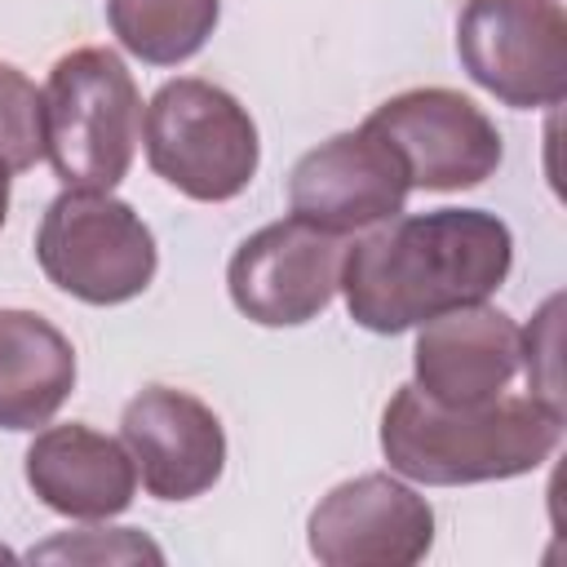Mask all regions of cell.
Returning <instances> with one entry per match:
<instances>
[{"label":"cell","instance_id":"cell-1","mask_svg":"<svg viewBox=\"0 0 567 567\" xmlns=\"http://www.w3.org/2000/svg\"><path fill=\"white\" fill-rule=\"evenodd\" d=\"M514 266V235L487 208H434L368 226L346 244V310L359 328L394 337L443 310L487 301Z\"/></svg>","mask_w":567,"mask_h":567},{"label":"cell","instance_id":"cell-2","mask_svg":"<svg viewBox=\"0 0 567 567\" xmlns=\"http://www.w3.org/2000/svg\"><path fill=\"white\" fill-rule=\"evenodd\" d=\"M563 439V412L536 394H501L470 408L425 399L412 381L381 416V452L394 474L425 487L496 483L540 470Z\"/></svg>","mask_w":567,"mask_h":567},{"label":"cell","instance_id":"cell-3","mask_svg":"<svg viewBox=\"0 0 567 567\" xmlns=\"http://www.w3.org/2000/svg\"><path fill=\"white\" fill-rule=\"evenodd\" d=\"M44 93V155L62 186L111 190L142 142V93L115 49L84 44L53 62Z\"/></svg>","mask_w":567,"mask_h":567},{"label":"cell","instance_id":"cell-4","mask_svg":"<svg viewBox=\"0 0 567 567\" xmlns=\"http://www.w3.org/2000/svg\"><path fill=\"white\" fill-rule=\"evenodd\" d=\"M142 146L155 177L199 204H226L248 190L261 159L257 124L239 97L195 75L155 89L142 115Z\"/></svg>","mask_w":567,"mask_h":567},{"label":"cell","instance_id":"cell-5","mask_svg":"<svg viewBox=\"0 0 567 567\" xmlns=\"http://www.w3.org/2000/svg\"><path fill=\"white\" fill-rule=\"evenodd\" d=\"M35 261L53 288L89 306H124L155 279L151 226L111 190H62L35 230Z\"/></svg>","mask_w":567,"mask_h":567},{"label":"cell","instance_id":"cell-6","mask_svg":"<svg viewBox=\"0 0 567 567\" xmlns=\"http://www.w3.org/2000/svg\"><path fill=\"white\" fill-rule=\"evenodd\" d=\"M456 58L465 75L505 106H558L567 97L563 0H465Z\"/></svg>","mask_w":567,"mask_h":567},{"label":"cell","instance_id":"cell-7","mask_svg":"<svg viewBox=\"0 0 567 567\" xmlns=\"http://www.w3.org/2000/svg\"><path fill=\"white\" fill-rule=\"evenodd\" d=\"M381 133L403 168L412 190H470L501 168V128L478 102L456 89H408L381 102L368 120Z\"/></svg>","mask_w":567,"mask_h":567},{"label":"cell","instance_id":"cell-8","mask_svg":"<svg viewBox=\"0 0 567 567\" xmlns=\"http://www.w3.org/2000/svg\"><path fill=\"white\" fill-rule=\"evenodd\" d=\"M346 239L301 217H284L248 235L230 266L226 288L239 315L261 328H297L328 310L341 279Z\"/></svg>","mask_w":567,"mask_h":567},{"label":"cell","instance_id":"cell-9","mask_svg":"<svg viewBox=\"0 0 567 567\" xmlns=\"http://www.w3.org/2000/svg\"><path fill=\"white\" fill-rule=\"evenodd\" d=\"M306 540L323 567H412L434 545V509L394 474H359L310 509Z\"/></svg>","mask_w":567,"mask_h":567},{"label":"cell","instance_id":"cell-10","mask_svg":"<svg viewBox=\"0 0 567 567\" xmlns=\"http://www.w3.org/2000/svg\"><path fill=\"white\" fill-rule=\"evenodd\" d=\"M408 190L412 182L399 151L368 124L319 142L292 164V177H288L292 217L332 235L368 230L399 217L408 204Z\"/></svg>","mask_w":567,"mask_h":567},{"label":"cell","instance_id":"cell-11","mask_svg":"<svg viewBox=\"0 0 567 567\" xmlns=\"http://www.w3.org/2000/svg\"><path fill=\"white\" fill-rule=\"evenodd\" d=\"M120 439L155 501H195L226 470V430L217 412L173 385H146L124 403Z\"/></svg>","mask_w":567,"mask_h":567},{"label":"cell","instance_id":"cell-12","mask_svg":"<svg viewBox=\"0 0 567 567\" xmlns=\"http://www.w3.org/2000/svg\"><path fill=\"white\" fill-rule=\"evenodd\" d=\"M416 328L412 385L434 403L470 408L501 399L523 368V328L487 301L443 310Z\"/></svg>","mask_w":567,"mask_h":567},{"label":"cell","instance_id":"cell-13","mask_svg":"<svg viewBox=\"0 0 567 567\" xmlns=\"http://www.w3.org/2000/svg\"><path fill=\"white\" fill-rule=\"evenodd\" d=\"M27 483L53 514L97 523L133 505L137 465L120 439L71 421V425H44L31 439Z\"/></svg>","mask_w":567,"mask_h":567},{"label":"cell","instance_id":"cell-14","mask_svg":"<svg viewBox=\"0 0 567 567\" xmlns=\"http://www.w3.org/2000/svg\"><path fill=\"white\" fill-rule=\"evenodd\" d=\"M71 390V341L35 310H0V430L49 425Z\"/></svg>","mask_w":567,"mask_h":567},{"label":"cell","instance_id":"cell-15","mask_svg":"<svg viewBox=\"0 0 567 567\" xmlns=\"http://www.w3.org/2000/svg\"><path fill=\"white\" fill-rule=\"evenodd\" d=\"M221 18V0H106V22L115 40L151 62L177 66L195 58Z\"/></svg>","mask_w":567,"mask_h":567},{"label":"cell","instance_id":"cell-16","mask_svg":"<svg viewBox=\"0 0 567 567\" xmlns=\"http://www.w3.org/2000/svg\"><path fill=\"white\" fill-rule=\"evenodd\" d=\"M0 159L9 173L44 159V93L13 62H0Z\"/></svg>","mask_w":567,"mask_h":567},{"label":"cell","instance_id":"cell-17","mask_svg":"<svg viewBox=\"0 0 567 567\" xmlns=\"http://www.w3.org/2000/svg\"><path fill=\"white\" fill-rule=\"evenodd\" d=\"M31 558H71V563H133V558H151L159 563L164 554L133 527H89V532H75V536H58L40 549H31Z\"/></svg>","mask_w":567,"mask_h":567},{"label":"cell","instance_id":"cell-18","mask_svg":"<svg viewBox=\"0 0 567 567\" xmlns=\"http://www.w3.org/2000/svg\"><path fill=\"white\" fill-rule=\"evenodd\" d=\"M9 182H13V173H9V164L0 159V226H4V213H9Z\"/></svg>","mask_w":567,"mask_h":567}]
</instances>
